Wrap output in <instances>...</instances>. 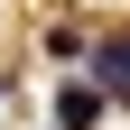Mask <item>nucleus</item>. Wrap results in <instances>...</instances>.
<instances>
[{
	"instance_id": "nucleus-2",
	"label": "nucleus",
	"mask_w": 130,
	"mask_h": 130,
	"mask_svg": "<svg viewBox=\"0 0 130 130\" xmlns=\"http://www.w3.org/2000/svg\"><path fill=\"white\" fill-rule=\"evenodd\" d=\"M93 84H102L111 102H130V28H121V37H102V46H93Z\"/></svg>"
},
{
	"instance_id": "nucleus-3",
	"label": "nucleus",
	"mask_w": 130,
	"mask_h": 130,
	"mask_svg": "<svg viewBox=\"0 0 130 130\" xmlns=\"http://www.w3.org/2000/svg\"><path fill=\"white\" fill-rule=\"evenodd\" d=\"M46 56H56V65H84V56H93V37H84V28H65V19H56V28H46Z\"/></svg>"
},
{
	"instance_id": "nucleus-1",
	"label": "nucleus",
	"mask_w": 130,
	"mask_h": 130,
	"mask_svg": "<svg viewBox=\"0 0 130 130\" xmlns=\"http://www.w3.org/2000/svg\"><path fill=\"white\" fill-rule=\"evenodd\" d=\"M102 102H111V93L93 84V74H84V84H56V130H93V121H102Z\"/></svg>"
}]
</instances>
